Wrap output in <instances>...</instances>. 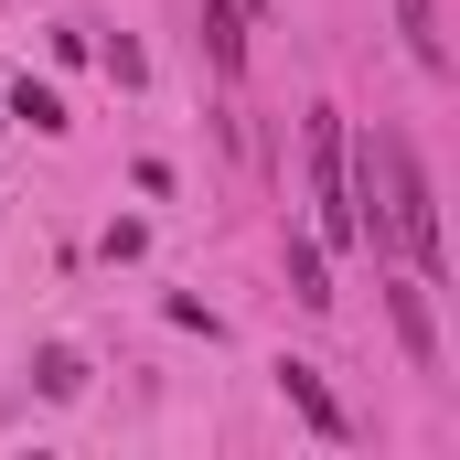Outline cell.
<instances>
[{"instance_id": "obj_1", "label": "cell", "mask_w": 460, "mask_h": 460, "mask_svg": "<svg viewBox=\"0 0 460 460\" xmlns=\"http://www.w3.org/2000/svg\"><path fill=\"white\" fill-rule=\"evenodd\" d=\"M353 204H364V246H375V226H385L396 246H407L418 279H439V193H429V161H418L407 128H375V139H364Z\"/></svg>"}, {"instance_id": "obj_2", "label": "cell", "mask_w": 460, "mask_h": 460, "mask_svg": "<svg viewBox=\"0 0 460 460\" xmlns=\"http://www.w3.org/2000/svg\"><path fill=\"white\" fill-rule=\"evenodd\" d=\"M300 161H311L322 246H364V204H353V139H343V108H311V118H300Z\"/></svg>"}, {"instance_id": "obj_3", "label": "cell", "mask_w": 460, "mask_h": 460, "mask_svg": "<svg viewBox=\"0 0 460 460\" xmlns=\"http://www.w3.org/2000/svg\"><path fill=\"white\" fill-rule=\"evenodd\" d=\"M279 396L300 407V429H311V439H332V450L353 439V418L332 407V385H322V364H300V353H289V364H279Z\"/></svg>"}, {"instance_id": "obj_4", "label": "cell", "mask_w": 460, "mask_h": 460, "mask_svg": "<svg viewBox=\"0 0 460 460\" xmlns=\"http://www.w3.org/2000/svg\"><path fill=\"white\" fill-rule=\"evenodd\" d=\"M385 311H396V343L418 375H439V322H429V289H385Z\"/></svg>"}, {"instance_id": "obj_5", "label": "cell", "mask_w": 460, "mask_h": 460, "mask_svg": "<svg viewBox=\"0 0 460 460\" xmlns=\"http://www.w3.org/2000/svg\"><path fill=\"white\" fill-rule=\"evenodd\" d=\"M396 32H407V54H418L429 75H450V32H439V0H396Z\"/></svg>"}, {"instance_id": "obj_6", "label": "cell", "mask_w": 460, "mask_h": 460, "mask_svg": "<svg viewBox=\"0 0 460 460\" xmlns=\"http://www.w3.org/2000/svg\"><path fill=\"white\" fill-rule=\"evenodd\" d=\"M289 300H300V311H332V268H322V235H289Z\"/></svg>"}, {"instance_id": "obj_7", "label": "cell", "mask_w": 460, "mask_h": 460, "mask_svg": "<svg viewBox=\"0 0 460 460\" xmlns=\"http://www.w3.org/2000/svg\"><path fill=\"white\" fill-rule=\"evenodd\" d=\"M32 385H43V396H86V353L43 343V353H32Z\"/></svg>"}, {"instance_id": "obj_8", "label": "cell", "mask_w": 460, "mask_h": 460, "mask_svg": "<svg viewBox=\"0 0 460 460\" xmlns=\"http://www.w3.org/2000/svg\"><path fill=\"white\" fill-rule=\"evenodd\" d=\"M11 118H32V128H43V139H54V128H65V97H54V86H32V75H22V86H11Z\"/></svg>"}, {"instance_id": "obj_9", "label": "cell", "mask_w": 460, "mask_h": 460, "mask_svg": "<svg viewBox=\"0 0 460 460\" xmlns=\"http://www.w3.org/2000/svg\"><path fill=\"white\" fill-rule=\"evenodd\" d=\"M226 11H235V22H246V32H268V0H226Z\"/></svg>"}]
</instances>
